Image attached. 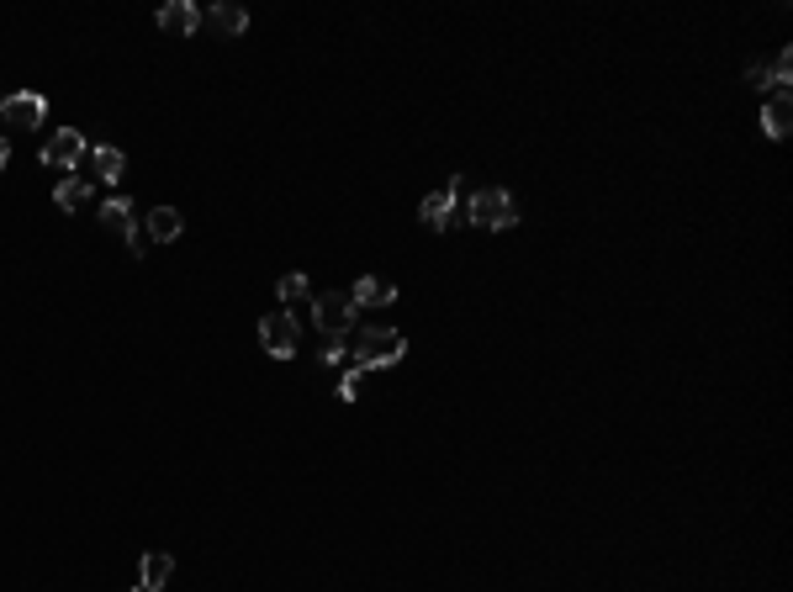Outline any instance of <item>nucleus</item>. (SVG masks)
Masks as SVG:
<instances>
[{"label":"nucleus","instance_id":"nucleus-1","mask_svg":"<svg viewBox=\"0 0 793 592\" xmlns=\"http://www.w3.org/2000/svg\"><path fill=\"white\" fill-rule=\"evenodd\" d=\"M402 355H408V339H402L397 328H365V333H355L360 370H386V365H397Z\"/></svg>","mask_w":793,"mask_h":592},{"label":"nucleus","instance_id":"nucleus-2","mask_svg":"<svg viewBox=\"0 0 793 592\" xmlns=\"http://www.w3.org/2000/svg\"><path fill=\"white\" fill-rule=\"evenodd\" d=\"M466 217L476 222V228H513L519 222V212H513V196L503 191V185H487V191H476L471 196V207H466Z\"/></svg>","mask_w":793,"mask_h":592},{"label":"nucleus","instance_id":"nucleus-3","mask_svg":"<svg viewBox=\"0 0 793 592\" xmlns=\"http://www.w3.org/2000/svg\"><path fill=\"white\" fill-rule=\"evenodd\" d=\"M297 339H302V323H297V312L275 307V312H265V318H260V344L270 349L275 360H291V355H297Z\"/></svg>","mask_w":793,"mask_h":592},{"label":"nucleus","instance_id":"nucleus-4","mask_svg":"<svg viewBox=\"0 0 793 592\" xmlns=\"http://www.w3.org/2000/svg\"><path fill=\"white\" fill-rule=\"evenodd\" d=\"M355 302H349V291H328V296H318L312 302V323H318L328 339H344L349 328H355Z\"/></svg>","mask_w":793,"mask_h":592},{"label":"nucleus","instance_id":"nucleus-5","mask_svg":"<svg viewBox=\"0 0 793 592\" xmlns=\"http://www.w3.org/2000/svg\"><path fill=\"white\" fill-rule=\"evenodd\" d=\"M85 154H90V148H85L80 127H59V133L43 143V164H53V170H80Z\"/></svg>","mask_w":793,"mask_h":592},{"label":"nucleus","instance_id":"nucleus-6","mask_svg":"<svg viewBox=\"0 0 793 592\" xmlns=\"http://www.w3.org/2000/svg\"><path fill=\"white\" fill-rule=\"evenodd\" d=\"M0 117H6L11 127H43L48 117V101L38 96V90H16V96L0 101Z\"/></svg>","mask_w":793,"mask_h":592},{"label":"nucleus","instance_id":"nucleus-7","mask_svg":"<svg viewBox=\"0 0 793 592\" xmlns=\"http://www.w3.org/2000/svg\"><path fill=\"white\" fill-rule=\"evenodd\" d=\"M101 222H106V228H112L117 238H127V254H143V244H138V212H133V201H127V196L106 201V207H101Z\"/></svg>","mask_w":793,"mask_h":592},{"label":"nucleus","instance_id":"nucleus-8","mask_svg":"<svg viewBox=\"0 0 793 592\" xmlns=\"http://www.w3.org/2000/svg\"><path fill=\"white\" fill-rule=\"evenodd\" d=\"M85 170H90V180L117 185V180L127 175V154H122V148H90L85 164H80V175H85Z\"/></svg>","mask_w":793,"mask_h":592},{"label":"nucleus","instance_id":"nucleus-9","mask_svg":"<svg viewBox=\"0 0 793 592\" xmlns=\"http://www.w3.org/2000/svg\"><path fill=\"white\" fill-rule=\"evenodd\" d=\"M159 27L175 32V37L201 32V6H196V0H170V6H159Z\"/></svg>","mask_w":793,"mask_h":592},{"label":"nucleus","instance_id":"nucleus-10","mask_svg":"<svg viewBox=\"0 0 793 592\" xmlns=\"http://www.w3.org/2000/svg\"><path fill=\"white\" fill-rule=\"evenodd\" d=\"M423 228H434V233H445L450 228V217H455V180H445L434 196H423Z\"/></svg>","mask_w":793,"mask_h":592},{"label":"nucleus","instance_id":"nucleus-11","mask_svg":"<svg viewBox=\"0 0 793 592\" xmlns=\"http://www.w3.org/2000/svg\"><path fill=\"white\" fill-rule=\"evenodd\" d=\"M90 196H96V180H90V175H69V180H59V191H53V207H59V212H80V207H90Z\"/></svg>","mask_w":793,"mask_h":592},{"label":"nucleus","instance_id":"nucleus-12","mask_svg":"<svg viewBox=\"0 0 793 592\" xmlns=\"http://www.w3.org/2000/svg\"><path fill=\"white\" fill-rule=\"evenodd\" d=\"M349 302H355V307H392L397 302V286L381 281V275H360L355 291H349Z\"/></svg>","mask_w":793,"mask_h":592},{"label":"nucleus","instance_id":"nucleus-13","mask_svg":"<svg viewBox=\"0 0 793 592\" xmlns=\"http://www.w3.org/2000/svg\"><path fill=\"white\" fill-rule=\"evenodd\" d=\"M788 122H793V101L788 96H767L762 101V138L783 143L788 138Z\"/></svg>","mask_w":793,"mask_h":592},{"label":"nucleus","instance_id":"nucleus-14","mask_svg":"<svg viewBox=\"0 0 793 592\" xmlns=\"http://www.w3.org/2000/svg\"><path fill=\"white\" fill-rule=\"evenodd\" d=\"M170 577H175V561H170L164 550H149V555H143V566H138V587H143V592L170 587Z\"/></svg>","mask_w":793,"mask_h":592},{"label":"nucleus","instance_id":"nucleus-15","mask_svg":"<svg viewBox=\"0 0 793 592\" xmlns=\"http://www.w3.org/2000/svg\"><path fill=\"white\" fill-rule=\"evenodd\" d=\"M201 22H207L212 32L238 37V32H249V11L244 6H212V11H201Z\"/></svg>","mask_w":793,"mask_h":592},{"label":"nucleus","instance_id":"nucleus-16","mask_svg":"<svg viewBox=\"0 0 793 592\" xmlns=\"http://www.w3.org/2000/svg\"><path fill=\"white\" fill-rule=\"evenodd\" d=\"M180 233H186V217H180L175 207H154V212H149V238H159V244H175Z\"/></svg>","mask_w":793,"mask_h":592},{"label":"nucleus","instance_id":"nucleus-17","mask_svg":"<svg viewBox=\"0 0 793 592\" xmlns=\"http://www.w3.org/2000/svg\"><path fill=\"white\" fill-rule=\"evenodd\" d=\"M275 296H286V302H302V296H307V275H302V270L281 275V286H275Z\"/></svg>","mask_w":793,"mask_h":592},{"label":"nucleus","instance_id":"nucleus-18","mask_svg":"<svg viewBox=\"0 0 793 592\" xmlns=\"http://www.w3.org/2000/svg\"><path fill=\"white\" fill-rule=\"evenodd\" d=\"M746 80H751L756 90H767V96H772V74H767V64H751V69H746Z\"/></svg>","mask_w":793,"mask_h":592},{"label":"nucleus","instance_id":"nucleus-19","mask_svg":"<svg viewBox=\"0 0 793 592\" xmlns=\"http://www.w3.org/2000/svg\"><path fill=\"white\" fill-rule=\"evenodd\" d=\"M355 381H360V370H349V376L339 381V397H344V402H355Z\"/></svg>","mask_w":793,"mask_h":592},{"label":"nucleus","instance_id":"nucleus-20","mask_svg":"<svg viewBox=\"0 0 793 592\" xmlns=\"http://www.w3.org/2000/svg\"><path fill=\"white\" fill-rule=\"evenodd\" d=\"M6 159H11V143H6V138H0V170H6Z\"/></svg>","mask_w":793,"mask_h":592},{"label":"nucleus","instance_id":"nucleus-21","mask_svg":"<svg viewBox=\"0 0 793 592\" xmlns=\"http://www.w3.org/2000/svg\"><path fill=\"white\" fill-rule=\"evenodd\" d=\"M127 592H143V587H127Z\"/></svg>","mask_w":793,"mask_h":592}]
</instances>
